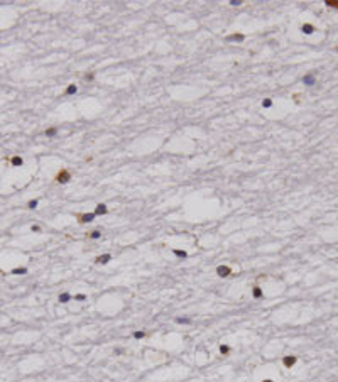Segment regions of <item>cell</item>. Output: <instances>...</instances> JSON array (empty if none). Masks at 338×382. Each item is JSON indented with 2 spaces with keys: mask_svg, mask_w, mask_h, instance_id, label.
Here are the masks:
<instances>
[{
  "mask_svg": "<svg viewBox=\"0 0 338 382\" xmlns=\"http://www.w3.org/2000/svg\"><path fill=\"white\" fill-rule=\"evenodd\" d=\"M88 239H91V240L102 239V230H91L90 234H88Z\"/></svg>",
  "mask_w": 338,
  "mask_h": 382,
  "instance_id": "30bf717a",
  "label": "cell"
},
{
  "mask_svg": "<svg viewBox=\"0 0 338 382\" xmlns=\"http://www.w3.org/2000/svg\"><path fill=\"white\" fill-rule=\"evenodd\" d=\"M176 323H179V325H189V323H191V318H181V316H179V318H176Z\"/></svg>",
  "mask_w": 338,
  "mask_h": 382,
  "instance_id": "ac0fdd59",
  "label": "cell"
},
{
  "mask_svg": "<svg viewBox=\"0 0 338 382\" xmlns=\"http://www.w3.org/2000/svg\"><path fill=\"white\" fill-rule=\"evenodd\" d=\"M37 205H39V200H31V201H27V208H31V210L37 208Z\"/></svg>",
  "mask_w": 338,
  "mask_h": 382,
  "instance_id": "ffe728a7",
  "label": "cell"
},
{
  "mask_svg": "<svg viewBox=\"0 0 338 382\" xmlns=\"http://www.w3.org/2000/svg\"><path fill=\"white\" fill-rule=\"evenodd\" d=\"M145 335H147L145 331H142V330H135V331L132 333V337L135 338V340H142V338H145Z\"/></svg>",
  "mask_w": 338,
  "mask_h": 382,
  "instance_id": "7c38bea8",
  "label": "cell"
},
{
  "mask_svg": "<svg viewBox=\"0 0 338 382\" xmlns=\"http://www.w3.org/2000/svg\"><path fill=\"white\" fill-rule=\"evenodd\" d=\"M74 299H76V301H85L86 299V294L80 293V294H76V296H74Z\"/></svg>",
  "mask_w": 338,
  "mask_h": 382,
  "instance_id": "cb8c5ba5",
  "label": "cell"
},
{
  "mask_svg": "<svg viewBox=\"0 0 338 382\" xmlns=\"http://www.w3.org/2000/svg\"><path fill=\"white\" fill-rule=\"evenodd\" d=\"M262 382H274V380H272V379H264Z\"/></svg>",
  "mask_w": 338,
  "mask_h": 382,
  "instance_id": "4316f807",
  "label": "cell"
},
{
  "mask_svg": "<svg viewBox=\"0 0 338 382\" xmlns=\"http://www.w3.org/2000/svg\"><path fill=\"white\" fill-rule=\"evenodd\" d=\"M112 260V255L110 254H103V255H98V257H95V264H102V265H105V264H108Z\"/></svg>",
  "mask_w": 338,
  "mask_h": 382,
  "instance_id": "5b68a950",
  "label": "cell"
},
{
  "mask_svg": "<svg viewBox=\"0 0 338 382\" xmlns=\"http://www.w3.org/2000/svg\"><path fill=\"white\" fill-rule=\"evenodd\" d=\"M173 254L176 257H181V259H186L188 257V252L186 250H179V249H173Z\"/></svg>",
  "mask_w": 338,
  "mask_h": 382,
  "instance_id": "4fadbf2b",
  "label": "cell"
},
{
  "mask_svg": "<svg viewBox=\"0 0 338 382\" xmlns=\"http://www.w3.org/2000/svg\"><path fill=\"white\" fill-rule=\"evenodd\" d=\"M69 179H71V171L66 168H61L59 171L56 173V176H54V181L59 183V184H66Z\"/></svg>",
  "mask_w": 338,
  "mask_h": 382,
  "instance_id": "6da1fadb",
  "label": "cell"
},
{
  "mask_svg": "<svg viewBox=\"0 0 338 382\" xmlns=\"http://www.w3.org/2000/svg\"><path fill=\"white\" fill-rule=\"evenodd\" d=\"M95 215H107L108 213V208H107V205H103V203H98L97 205V208H95V211H93Z\"/></svg>",
  "mask_w": 338,
  "mask_h": 382,
  "instance_id": "52a82bcc",
  "label": "cell"
},
{
  "mask_svg": "<svg viewBox=\"0 0 338 382\" xmlns=\"http://www.w3.org/2000/svg\"><path fill=\"white\" fill-rule=\"evenodd\" d=\"M58 134V128L56 127H51V128H48V130H46V135H48V137H53V135H56Z\"/></svg>",
  "mask_w": 338,
  "mask_h": 382,
  "instance_id": "44dd1931",
  "label": "cell"
},
{
  "mask_svg": "<svg viewBox=\"0 0 338 382\" xmlns=\"http://www.w3.org/2000/svg\"><path fill=\"white\" fill-rule=\"evenodd\" d=\"M303 81H304V85H315V76L313 74H306V76L303 78Z\"/></svg>",
  "mask_w": 338,
  "mask_h": 382,
  "instance_id": "9a60e30c",
  "label": "cell"
},
{
  "mask_svg": "<svg viewBox=\"0 0 338 382\" xmlns=\"http://www.w3.org/2000/svg\"><path fill=\"white\" fill-rule=\"evenodd\" d=\"M227 39H228V41H244L245 36H244V34H230V36L227 37Z\"/></svg>",
  "mask_w": 338,
  "mask_h": 382,
  "instance_id": "2e32d148",
  "label": "cell"
},
{
  "mask_svg": "<svg viewBox=\"0 0 338 382\" xmlns=\"http://www.w3.org/2000/svg\"><path fill=\"white\" fill-rule=\"evenodd\" d=\"M10 164H12V166H22V164H24V159H22L20 156H14V157L10 159Z\"/></svg>",
  "mask_w": 338,
  "mask_h": 382,
  "instance_id": "8fae6325",
  "label": "cell"
},
{
  "mask_svg": "<svg viewBox=\"0 0 338 382\" xmlns=\"http://www.w3.org/2000/svg\"><path fill=\"white\" fill-rule=\"evenodd\" d=\"M326 3L328 7H335V9H338V0H326Z\"/></svg>",
  "mask_w": 338,
  "mask_h": 382,
  "instance_id": "7402d4cb",
  "label": "cell"
},
{
  "mask_svg": "<svg viewBox=\"0 0 338 382\" xmlns=\"http://www.w3.org/2000/svg\"><path fill=\"white\" fill-rule=\"evenodd\" d=\"M31 230H32V232H36V234H39V232H41V227H39V225H32V227H31Z\"/></svg>",
  "mask_w": 338,
  "mask_h": 382,
  "instance_id": "d4e9b609",
  "label": "cell"
},
{
  "mask_svg": "<svg viewBox=\"0 0 338 382\" xmlns=\"http://www.w3.org/2000/svg\"><path fill=\"white\" fill-rule=\"evenodd\" d=\"M58 299H59V303H63V304H66V303H69V301L73 299V296L69 293H61Z\"/></svg>",
  "mask_w": 338,
  "mask_h": 382,
  "instance_id": "9c48e42d",
  "label": "cell"
},
{
  "mask_svg": "<svg viewBox=\"0 0 338 382\" xmlns=\"http://www.w3.org/2000/svg\"><path fill=\"white\" fill-rule=\"evenodd\" d=\"M252 296H254V299H260L262 296H264V291H262V288L260 286H254L252 288Z\"/></svg>",
  "mask_w": 338,
  "mask_h": 382,
  "instance_id": "8992f818",
  "label": "cell"
},
{
  "mask_svg": "<svg viewBox=\"0 0 338 382\" xmlns=\"http://www.w3.org/2000/svg\"><path fill=\"white\" fill-rule=\"evenodd\" d=\"M301 29H303V32H304V34H311V32L315 31V27H313L311 24H304V26H303Z\"/></svg>",
  "mask_w": 338,
  "mask_h": 382,
  "instance_id": "e0dca14e",
  "label": "cell"
},
{
  "mask_svg": "<svg viewBox=\"0 0 338 382\" xmlns=\"http://www.w3.org/2000/svg\"><path fill=\"white\" fill-rule=\"evenodd\" d=\"M230 352H232V348L228 347V345H225V343L220 345V354H222V355H230Z\"/></svg>",
  "mask_w": 338,
  "mask_h": 382,
  "instance_id": "5bb4252c",
  "label": "cell"
},
{
  "mask_svg": "<svg viewBox=\"0 0 338 382\" xmlns=\"http://www.w3.org/2000/svg\"><path fill=\"white\" fill-rule=\"evenodd\" d=\"M95 217H97L95 213H76V220H78V223H81V225H83V223L93 222Z\"/></svg>",
  "mask_w": 338,
  "mask_h": 382,
  "instance_id": "7a4b0ae2",
  "label": "cell"
},
{
  "mask_svg": "<svg viewBox=\"0 0 338 382\" xmlns=\"http://www.w3.org/2000/svg\"><path fill=\"white\" fill-rule=\"evenodd\" d=\"M216 276H218V277H228V276H232V267H230V265H218V267H216Z\"/></svg>",
  "mask_w": 338,
  "mask_h": 382,
  "instance_id": "277c9868",
  "label": "cell"
},
{
  "mask_svg": "<svg viewBox=\"0 0 338 382\" xmlns=\"http://www.w3.org/2000/svg\"><path fill=\"white\" fill-rule=\"evenodd\" d=\"M230 3H232V5H240V3H242V2H240V0H232V2H230Z\"/></svg>",
  "mask_w": 338,
  "mask_h": 382,
  "instance_id": "484cf974",
  "label": "cell"
},
{
  "mask_svg": "<svg viewBox=\"0 0 338 382\" xmlns=\"http://www.w3.org/2000/svg\"><path fill=\"white\" fill-rule=\"evenodd\" d=\"M76 91H78L76 85H69L68 88H66V95H73V93H76Z\"/></svg>",
  "mask_w": 338,
  "mask_h": 382,
  "instance_id": "d6986e66",
  "label": "cell"
},
{
  "mask_svg": "<svg viewBox=\"0 0 338 382\" xmlns=\"http://www.w3.org/2000/svg\"><path fill=\"white\" fill-rule=\"evenodd\" d=\"M296 362H298V357L296 355H284L282 357V365H284L286 369H293Z\"/></svg>",
  "mask_w": 338,
  "mask_h": 382,
  "instance_id": "3957f363",
  "label": "cell"
},
{
  "mask_svg": "<svg viewBox=\"0 0 338 382\" xmlns=\"http://www.w3.org/2000/svg\"><path fill=\"white\" fill-rule=\"evenodd\" d=\"M270 105H272V100H270V98H265V100L262 102V107H265V108H269Z\"/></svg>",
  "mask_w": 338,
  "mask_h": 382,
  "instance_id": "603a6c76",
  "label": "cell"
},
{
  "mask_svg": "<svg viewBox=\"0 0 338 382\" xmlns=\"http://www.w3.org/2000/svg\"><path fill=\"white\" fill-rule=\"evenodd\" d=\"M27 271H29L27 267H14L10 271V274L12 276H24V274H27Z\"/></svg>",
  "mask_w": 338,
  "mask_h": 382,
  "instance_id": "ba28073f",
  "label": "cell"
}]
</instances>
